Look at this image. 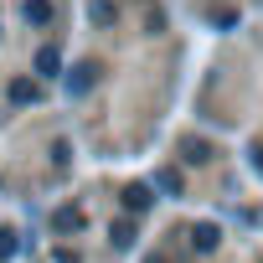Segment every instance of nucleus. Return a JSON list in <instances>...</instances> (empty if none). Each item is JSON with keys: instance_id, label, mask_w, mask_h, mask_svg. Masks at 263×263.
Segmentation results:
<instances>
[{"instance_id": "1", "label": "nucleus", "mask_w": 263, "mask_h": 263, "mask_svg": "<svg viewBox=\"0 0 263 263\" xmlns=\"http://www.w3.org/2000/svg\"><path fill=\"white\" fill-rule=\"evenodd\" d=\"M98 78H103V67H98V62H78V67L67 72V93H72V98H83Z\"/></svg>"}, {"instance_id": "3", "label": "nucleus", "mask_w": 263, "mask_h": 263, "mask_svg": "<svg viewBox=\"0 0 263 263\" xmlns=\"http://www.w3.org/2000/svg\"><path fill=\"white\" fill-rule=\"evenodd\" d=\"M150 201H155L150 186H124V212H135V217H140V212H150Z\"/></svg>"}, {"instance_id": "9", "label": "nucleus", "mask_w": 263, "mask_h": 263, "mask_svg": "<svg viewBox=\"0 0 263 263\" xmlns=\"http://www.w3.org/2000/svg\"><path fill=\"white\" fill-rule=\"evenodd\" d=\"M114 248H135V222H114Z\"/></svg>"}, {"instance_id": "6", "label": "nucleus", "mask_w": 263, "mask_h": 263, "mask_svg": "<svg viewBox=\"0 0 263 263\" xmlns=\"http://www.w3.org/2000/svg\"><path fill=\"white\" fill-rule=\"evenodd\" d=\"M36 72H42V78H57V72H62V52H57V47H42V52H36Z\"/></svg>"}, {"instance_id": "10", "label": "nucleus", "mask_w": 263, "mask_h": 263, "mask_svg": "<svg viewBox=\"0 0 263 263\" xmlns=\"http://www.w3.org/2000/svg\"><path fill=\"white\" fill-rule=\"evenodd\" d=\"M88 21H93V26H108V21H114V6H108V0H93V6H88Z\"/></svg>"}, {"instance_id": "5", "label": "nucleus", "mask_w": 263, "mask_h": 263, "mask_svg": "<svg viewBox=\"0 0 263 263\" xmlns=\"http://www.w3.org/2000/svg\"><path fill=\"white\" fill-rule=\"evenodd\" d=\"M21 16H26V26H47L52 21V0H26Z\"/></svg>"}, {"instance_id": "8", "label": "nucleus", "mask_w": 263, "mask_h": 263, "mask_svg": "<svg viewBox=\"0 0 263 263\" xmlns=\"http://www.w3.org/2000/svg\"><path fill=\"white\" fill-rule=\"evenodd\" d=\"M52 227H57V232H78V227H83V212H78V206H62V212L52 217Z\"/></svg>"}, {"instance_id": "14", "label": "nucleus", "mask_w": 263, "mask_h": 263, "mask_svg": "<svg viewBox=\"0 0 263 263\" xmlns=\"http://www.w3.org/2000/svg\"><path fill=\"white\" fill-rule=\"evenodd\" d=\"M150 263H165V258H150Z\"/></svg>"}, {"instance_id": "12", "label": "nucleus", "mask_w": 263, "mask_h": 263, "mask_svg": "<svg viewBox=\"0 0 263 263\" xmlns=\"http://www.w3.org/2000/svg\"><path fill=\"white\" fill-rule=\"evenodd\" d=\"M11 253H16V232H11V227H0V258H11Z\"/></svg>"}, {"instance_id": "13", "label": "nucleus", "mask_w": 263, "mask_h": 263, "mask_svg": "<svg viewBox=\"0 0 263 263\" xmlns=\"http://www.w3.org/2000/svg\"><path fill=\"white\" fill-rule=\"evenodd\" d=\"M248 160H253V171L263 176V145H253V150H248Z\"/></svg>"}, {"instance_id": "11", "label": "nucleus", "mask_w": 263, "mask_h": 263, "mask_svg": "<svg viewBox=\"0 0 263 263\" xmlns=\"http://www.w3.org/2000/svg\"><path fill=\"white\" fill-rule=\"evenodd\" d=\"M186 160H196V165H201V160H212V150H206L201 140H186Z\"/></svg>"}, {"instance_id": "7", "label": "nucleus", "mask_w": 263, "mask_h": 263, "mask_svg": "<svg viewBox=\"0 0 263 263\" xmlns=\"http://www.w3.org/2000/svg\"><path fill=\"white\" fill-rule=\"evenodd\" d=\"M155 186H160L165 196H181V171H176V165H165V171H155Z\"/></svg>"}, {"instance_id": "4", "label": "nucleus", "mask_w": 263, "mask_h": 263, "mask_svg": "<svg viewBox=\"0 0 263 263\" xmlns=\"http://www.w3.org/2000/svg\"><path fill=\"white\" fill-rule=\"evenodd\" d=\"M6 93H11V103H36V98H42V88H36L31 78H11Z\"/></svg>"}, {"instance_id": "2", "label": "nucleus", "mask_w": 263, "mask_h": 263, "mask_svg": "<svg viewBox=\"0 0 263 263\" xmlns=\"http://www.w3.org/2000/svg\"><path fill=\"white\" fill-rule=\"evenodd\" d=\"M217 242H222V232H217V222H196V227H191V248H196V253H212Z\"/></svg>"}]
</instances>
